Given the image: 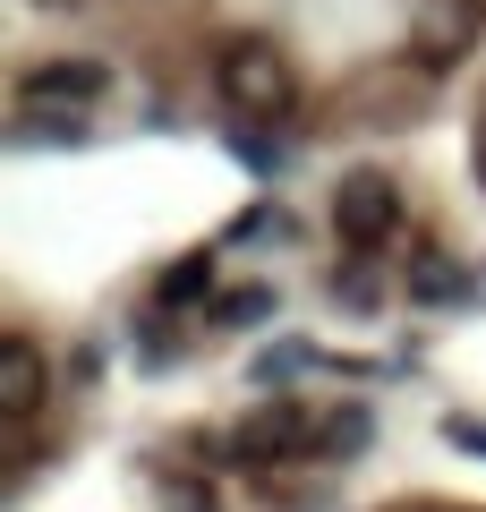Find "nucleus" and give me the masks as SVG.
Returning <instances> with one entry per match:
<instances>
[{
    "label": "nucleus",
    "mask_w": 486,
    "mask_h": 512,
    "mask_svg": "<svg viewBox=\"0 0 486 512\" xmlns=\"http://www.w3.org/2000/svg\"><path fill=\"white\" fill-rule=\"evenodd\" d=\"M171 512H214V504H197V487H171Z\"/></svg>",
    "instance_id": "obj_12"
},
{
    "label": "nucleus",
    "mask_w": 486,
    "mask_h": 512,
    "mask_svg": "<svg viewBox=\"0 0 486 512\" xmlns=\"http://www.w3.org/2000/svg\"><path fill=\"white\" fill-rule=\"evenodd\" d=\"M43 393H52V367H43V350L26 342V333H9V342H0V419H35Z\"/></svg>",
    "instance_id": "obj_5"
},
{
    "label": "nucleus",
    "mask_w": 486,
    "mask_h": 512,
    "mask_svg": "<svg viewBox=\"0 0 486 512\" xmlns=\"http://www.w3.org/2000/svg\"><path fill=\"white\" fill-rule=\"evenodd\" d=\"M461 291H469V274L452 256H418L410 265V299H461Z\"/></svg>",
    "instance_id": "obj_7"
},
{
    "label": "nucleus",
    "mask_w": 486,
    "mask_h": 512,
    "mask_svg": "<svg viewBox=\"0 0 486 512\" xmlns=\"http://www.w3.org/2000/svg\"><path fill=\"white\" fill-rule=\"evenodd\" d=\"M469 163H478V188H486V111H478V137H469Z\"/></svg>",
    "instance_id": "obj_11"
},
{
    "label": "nucleus",
    "mask_w": 486,
    "mask_h": 512,
    "mask_svg": "<svg viewBox=\"0 0 486 512\" xmlns=\"http://www.w3.org/2000/svg\"><path fill=\"white\" fill-rule=\"evenodd\" d=\"M35 9H77V0H35Z\"/></svg>",
    "instance_id": "obj_13"
},
{
    "label": "nucleus",
    "mask_w": 486,
    "mask_h": 512,
    "mask_svg": "<svg viewBox=\"0 0 486 512\" xmlns=\"http://www.w3.org/2000/svg\"><path fill=\"white\" fill-rule=\"evenodd\" d=\"M103 86H111L103 60H43V69L18 77V103H26V111H43V103H94Z\"/></svg>",
    "instance_id": "obj_6"
},
{
    "label": "nucleus",
    "mask_w": 486,
    "mask_h": 512,
    "mask_svg": "<svg viewBox=\"0 0 486 512\" xmlns=\"http://www.w3.org/2000/svg\"><path fill=\"white\" fill-rule=\"evenodd\" d=\"M273 308V291H231L222 299V316H231V325H248V316H265Z\"/></svg>",
    "instance_id": "obj_9"
},
{
    "label": "nucleus",
    "mask_w": 486,
    "mask_h": 512,
    "mask_svg": "<svg viewBox=\"0 0 486 512\" xmlns=\"http://www.w3.org/2000/svg\"><path fill=\"white\" fill-rule=\"evenodd\" d=\"M316 444H324V427L282 393V402H265V410H256V419L231 436V453H239V461H307Z\"/></svg>",
    "instance_id": "obj_4"
},
{
    "label": "nucleus",
    "mask_w": 486,
    "mask_h": 512,
    "mask_svg": "<svg viewBox=\"0 0 486 512\" xmlns=\"http://www.w3.org/2000/svg\"><path fill=\"white\" fill-rule=\"evenodd\" d=\"M478 35H486V0H418V9H410V52L427 60V69L469 60Z\"/></svg>",
    "instance_id": "obj_3"
},
{
    "label": "nucleus",
    "mask_w": 486,
    "mask_h": 512,
    "mask_svg": "<svg viewBox=\"0 0 486 512\" xmlns=\"http://www.w3.org/2000/svg\"><path fill=\"white\" fill-rule=\"evenodd\" d=\"M214 94L239 120H282L290 94H299V77H290V60L273 52L265 35H239V43H222V60H214Z\"/></svg>",
    "instance_id": "obj_1"
},
{
    "label": "nucleus",
    "mask_w": 486,
    "mask_h": 512,
    "mask_svg": "<svg viewBox=\"0 0 486 512\" xmlns=\"http://www.w3.org/2000/svg\"><path fill=\"white\" fill-rule=\"evenodd\" d=\"M333 231H342L350 248H384V239L401 231V180H384V171H342V188H333Z\"/></svg>",
    "instance_id": "obj_2"
},
{
    "label": "nucleus",
    "mask_w": 486,
    "mask_h": 512,
    "mask_svg": "<svg viewBox=\"0 0 486 512\" xmlns=\"http://www.w3.org/2000/svg\"><path fill=\"white\" fill-rule=\"evenodd\" d=\"M205 282H214V265L197 256V265H180V274H162V299H188V291H205Z\"/></svg>",
    "instance_id": "obj_8"
},
{
    "label": "nucleus",
    "mask_w": 486,
    "mask_h": 512,
    "mask_svg": "<svg viewBox=\"0 0 486 512\" xmlns=\"http://www.w3.org/2000/svg\"><path fill=\"white\" fill-rule=\"evenodd\" d=\"M452 444H478V453H486V427L478 419H452Z\"/></svg>",
    "instance_id": "obj_10"
}]
</instances>
